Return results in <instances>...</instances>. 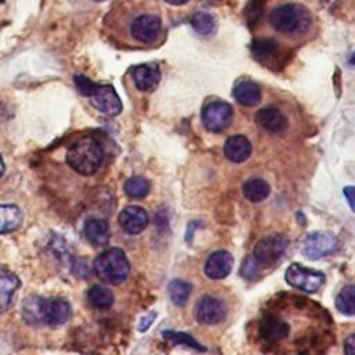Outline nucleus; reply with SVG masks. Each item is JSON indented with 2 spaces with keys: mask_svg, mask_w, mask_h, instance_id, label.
Segmentation results:
<instances>
[{
  "mask_svg": "<svg viewBox=\"0 0 355 355\" xmlns=\"http://www.w3.org/2000/svg\"><path fill=\"white\" fill-rule=\"evenodd\" d=\"M71 313V305L64 298L31 295L22 304V318L29 324L60 326L69 319Z\"/></svg>",
  "mask_w": 355,
  "mask_h": 355,
  "instance_id": "1",
  "label": "nucleus"
},
{
  "mask_svg": "<svg viewBox=\"0 0 355 355\" xmlns=\"http://www.w3.org/2000/svg\"><path fill=\"white\" fill-rule=\"evenodd\" d=\"M270 26L284 35H302L308 31L312 22L309 11L297 3H286L275 7L269 12Z\"/></svg>",
  "mask_w": 355,
  "mask_h": 355,
  "instance_id": "2",
  "label": "nucleus"
},
{
  "mask_svg": "<svg viewBox=\"0 0 355 355\" xmlns=\"http://www.w3.org/2000/svg\"><path fill=\"white\" fill-rule=\"evenodd\" d=\"M103 147L93 137H82L67 151L68 165L78 173L89 176L97 172L103 162Z\"/></svg>",
  "mask_w": 355,
  "mask_h": 355,
  "instance_id": "3",
  "label": "nucleus"
},
{
  "mask_svg": "<svg viewBox=\"0 0 355 355\" xmlns=\"http://www.w3.org/2000/svg\"><path fill=\"white\" fill-rule=\"evenodd\" d=\"M94 272L100 280L110 284H121L130 272L128 257L121 248H108L94 259Z\"/></svg>",
  "mask_w": 355,
  "mask_h": 355,
  "instance_id": "4",
  "label": "nucleus"
},
{
  "mask_svg": "<svg viewBox=\"0 0 355 355\" xmlns=\"http://www.w3.org/2000/svg\"><path fill=\"white\" fill-rule=\"evenodd\" d=\"M126 35L135 43L154 44L162 33V21L153 11H137L126 18Z\"/></svg>",
  "mask_w": 355,
  "mask_h": 355,
  "instance_id": "5",
  "label": "nucleus"
},
{
  "mask_svg": "<svg viewBox=\"0 0 355 355\" xmlns=\"http://www.w3.org/2000/svg\"><path fill=\"white\" fill-rule=\"evenodd\" d=\"M284 279L290 286L301 291L315 293L322 287V284L326 280V276L319 270L305 268L300 263H293L287 268Z\"/></svg>",
  "mask_w": 355,
  "mask_h": 355,
  "instance_id": "6",
  "label": "nucleus"
},
{
  "mask_svg": "<svg viewBox=\"0 0 355 355\" xmlns=\"http://www.w3.org/2000/svg\"><path fill=\"white\" fill-rule=\"evenodd\" d=\"M338 248V239L329 232H312L305 236L301 252L309 259H320Z\"/></svg>",
  "mask_w": 355,
  "mask_h": 355,
  "instance_id": "7",
  "label": "nucleus"
},
{
  "mask_svg": "<svg viewBox=\"0 0 355 355\" xmlns=\"http://www.w3.org/2000/svg\"><path fill=\"white\" fill-rule=\"evenodd\" d=\"M288 247V240L282 234H272L261 239L255 247L252 257L261 266H270L276 263Z\"/></svg>",
  "mask_w": 355,
  "mask_h": 355,
  "instance_id": "8",
  "label": "nucleus"
},
{
  "mask_svg": "<svg viewBox=\"0 0 355 355\" xmlns=\"http://www.w3.org/2000/svg\"><path fill=\"white\" fill-rule=\"evenodd\" d=\"M233 116V110L230 104L225 101H212L208 103L201 114V121L205 129L209 132L218 133L222 132L230 123Z\"/></svg>",
  "mask_w": 355,
  "mask_h": 355,
  "instance_id": "9",
  "label": "nucleus"
},
{
  "mask_svg": "<svg viewBox=\"0 0 355 355\" xmlns=\"http://www.w3.org/2000/svg\"><path fill=\"white\" fill-rule=\"evenodd\" d=\"M194 316L202 324H216L226 318V305L215 295H201L194 306Z\"/></svg>",
  "mask_w": 355,
  "mask_h": 355,
  "instance_id": "10",
  "label": "nucleus"
},
{
  "mask_svg": "<svg viewBox=\"0 0 355 355\" xmlns=\"http://www.w3.org/2000/svg\"><path fill=\"white\" fill-rule=\"evenodd\" d=\"M93 107L105 115H118L122 111V101L115 89L110 85H97L89 96Z\"/></svg>",
  "mask_w": 355,
  "mask_h": 355,
  "instance_id": "11",
  "label": "nucleus"
},
{
  "mask_svg": "<svg viewBox=\"0 0 355 355\" xmlns=\"http://www.w3.org/2000/svg\"><path fill=\"white\" fill-rule=\"evenodd\" d=\"M251 51L255 60L265 64L268 68L276 67L283 60V50L279 43L272 39H258L251 44Z\"/></svg>",
  "mask_w": 355,
  "mask_h": 355,
  "instance_id": "12",
  "label": "nucleus"
},
{
  "mask_svg": "<svg viewBox=\"0 0 355 355\" xmlns=\"http://www.w3.org/2000/svg\"><path fill=\"white\" fill-rule=\"evenodd\" d=\"M118 222L128 234H139L148 225V214L141 207L129 205L121 211Z\"/></svg>",
  "mask_w": 355,
  "mask_h": 355,
  "instance_id": "13",
  "label": "nucleus"
},
{
  "mask_svg": "<svg viewBox=\"0 0 355 355\" xmlns=\"http://www.w3.org/2000/svg\"><path fill=\"white\" fill-rule=\"evenodd\" d=\"M255 122L261 129L273 135L283 133L288 126L286 115L276 107L261 108L255 114Z\"/></svg>",
  "mask_w": 355,
  "mask_h": 355,
  "instance_id": "14",
  "label": "nucleus"
},
{
  "mask_svg": "<svg viewBox=\"0 0 355 355\" xmlns=\"http://www.w3.org/2000/svg\"><path fill=\"white\" fill-rule=\"evenodd\" d=\"M233 268V257L230 252L220 250L215 251L209 255V258L205 262V275L211 279H225Z\"/></svg>",
  "mask_w": 355,
  "mask_h": 355,
  "instance_id": "15",
  "label": "nucleus"
},
{
  "mask_svg": "<svg viewBox=\"0 0 355 355\" xmlns=\"http://www.w3.org/2000/svg\"><path fill=\"white\" fill-rule=\"evenodd\" d=\"M135 86L140 92H153L161 80V71L154 64H141L132 71Z\"/></svg>",
  "mask_w": 355,
  "mask_h": 355,
  "instance_id": "16",
  "label": "nucleus"
},
{
  "mask_svg": "<svg viewBox=\"0 0 355 355\" xmlns=\"http://www.w3.org/2000/svg\"><path fill=\"white\" fill-rule=\"evenodd\" d=\"M290 333V326L283 319L269 315L262 318L259 323V336L268 343H277L286 338Z\"/></svg>",
  "mask_w": 355,
  "mask_h": 355,
  "instance_id": "17",
  "label": "nucleus"
},
{
  "mask_svg": "<svg viewBox=\"0 0 355 355\" xmlns=\"http://www.w3.org/2000/svg\"><path fill=\"white\" fill-rule=\"evenodd\" d=\"M223 153L230 162L241 164L251 155V143L243 135H233L225 141Z\"/></svg>",
  "mask_w": 355,
  "mask_h": 355,
  "instance_id": "18",
  "label": "nucleus"
},
{
  "mask_svg": "<svg viewBox=\"0 0 355 355\" xmlns=\"http://www.w3.org/2000/svg\"><path fill=\"white\" fill-rule=\"evenodd\" d=\"M19 287V279L8 269L0 268V313L6 312L14 298L17 288Z\"/></svg>",
  "mask_w": 355,
  "mask_h": 355,
  "instance_id": "19",
  "label": "nucleus"
},
{
  "mask_svg": "<svg viewBox=\"0 0 355 355\" xmlns=\"http://www.w3.org/2000/svg\"><path fill=\"white\" fill-rule=\"evenodd\" d=\"M233 97L239 104L244 107H252L261 101V89L255 82L244 79L236 83L233 89Z\"/></svg>",
  "mask_w": 355,
  "mask_h": 355,
  "instance_id": "20",
  "label": "nucleus"
},
{
  "mask_svg": "<svg viewBox=\"0 0 355 355\" xmlns=\"http://www.w3.org/2000/svg\"><path fill=\"white\" fill-rule=\"evenodd\" d=\"M110 226L101 218H90L85 223V236L93 245H104L110 240Z\"/></svg>",
  "mask_w": 355,
  "mask_h": 355,
  "instance_id": "21",
  "label": "nucleus"
},
{
  "mask_svg": "<svg viewBox=\"0 0 355 355\" xmlns=\"http://www.w3.org/2000/svg\"><path fill=\"white\" fill-rule=\"evenodd\" d=\"M24 220L22 211L14 204H0V234L17 230Z\"/></svg>",
  "mask_w": 355,
  "mask_h": 355,
  "instance_id": "22",
  "label": "nucleus"
},
{
  "mask_svg": "<svg viewBox=\"0 0 355 355\" xmlns=\"http://www.w3.org/2000/svg\"><path fill=\"white\" fill-rule=\"evenodd\" d=\"M243 196L251 202H261L270 194V186L266 180L259 178H251L243 184Z\"/></svg>",
  "mask_w": 355,
  "mask_h": 355,
  "instance_id": "23",
  "label": "nucleus"
},
{
  "mask_svg": "<svg viewBox=\"0 0 355 355\" xmlns=\"http://www.w3.org/2000/svg\"><path fill=\"white\" fill-rule=\"evenodd\" d=\"M191 28L194 32L200 36H211L216 29V18L207 12V11H198L196 12L190 19Z\"/></svg>",
  "mask_w": 355,
  "mask_h": 355,
  "instance_id": "24",
  "label": "nucleus"
},
{
  "mask_svg": "<svg viewBox=\"0 0 355 355\" xmlns=\"http://www.w3.org/2000/svg\"><path fill=\"white\" fill-rule=\"evenodd\" d=\"M87 301L94 309H107L114 304V294L104 286H93L87 291Z\"/></svg>",
  "mask_w": 355,
  "mask_h": 355,
  "instance_id": "25",
  "label": "nucleus"
},
{
  "mask_svg": "<svg viewBox=\"0 0 355 355\" xmlns=\"http://www.w3.org/2000/svg\"><path fill=\"white\" fill-rule=\"evenodd\" d=\"M191 288H193L191 284L184 280H180V279L172 280L168 284V294L171 301L178 306H183L191 294Z\"/></svg>",
  "mask_w": 355,
  "mask_h": 355,
  "instance_id": "26",
  "label": "nucleus"
},
{
  "mask_svg": "<svg viewBox=\"0 0 355 355\" xmlns=\"http://www.w3.org/2000/svg\"><path fill=\"white\" fill-rule=\"evenodd\" d=\"M336 308L347 316L355 315V286H345L336 297Z\"/></svg>",
  "mask_w": 355,
  "mask_h": 355,
  "instance_id": "27",
  "label": "nucleus"
},
{
  "mask_svg": "<svg viewBox=\"0 0 355 355\" xmlns=\"http://www.w3.org/2000/svg\"><path fill=\"white\" fill-rule=\"evenodd\" d=\"M125 193L132 198H143L150 191V183L143 176H132L125 182Z\"/></svg>",
  "mask_w": 355,
  "mask_h": 355,
  "instance_id": "28",
  "label": "nucleus"
},
{
  "mask_svg": "<svg viewBox=\"0 0 355 355\" xmlns=\"http://www.w3.org/2000/svg\"><path fill=\"white\" fill-rule=\"evenodd\" d=\"M162 336L168 340V341H172L175 344H184L190 348H194L197 351H205V348L202 345H200L191 336L186 334V333H180V331H173V330H165L162 331Z\"/></svg>",
  "mask_w": 355,
  "mask_h": 355,
  "instance_id": "29",
  "label": "nucleus"
},
{
  "mask_svg": "<svg viewBox=\"0 0 355 355\" xmlns=\"http://www.w3.org/2000/svg\"><path fill=\"white\" fill-rule=\"evenodd\" d=\"M241 276L245 277L247 280H255L258 276H259V272H261V265L255 261V258L251 255V257H247L241 265Z\"/></svg>",
  "mask_w": 355,
  "mask_h": 355,
  "instance_id": "30",
  "label": "nucleus"
},
{
  "mask_svg": "<svg viewBox=\"0 0 355 355\" xmlns=\"http://www.w3.org/2000/svg\"><path fill=\"white\" fill-rule=\"evenodd\" d=\"M75 85L78 92L86 97H89L93 89L96 87V83L85 75H75Z\"/></svg>",
  "mask_w": 355,
  "mask_h": 355,
  "instance_id": "31",
  "label": "nucleus"
},
{
  "mask_svg": "<svg viewBox=\"0 0 355 355\" xmlns=\"http://www.w3.org/2000/svg\"><path fill=\"white\" fill-rule=\"evenodd\" d=\"M155 316H157V312H150L148 315H146V316H143L141 319H140V323H139V330L140 331H146L151 324H153V322L155 320Z\"/></svg>",
  "mask_w": 355,
  "mask_h": 355,
  "instance_id": "32",
  "label": "nucleus"
},
{
  "mask_svg": "<svg viewBox=\"0 0 355 355\" xmlns=\"http://www.w3.org/2000/svg\"><path fill=\"white\" fill-rule=\"evenodd\" d=\"M344 196L351 207V209L355 212V186H347L344 187Z\"/></svg>",
  "mask_w": 355,
  "mask_h": 355,
  "instance_id": "33",
  "label": "nucleus"
},
{
  "mask_svg": "<svg viewBox=\"0 0 355 355\" xmlns=\"http://www.w3.org/2000/svg\"><path fill=\"white\" fill-rule=\"evenodd\" d=\"M345 355H355V333L351 334L344 343Z\"/></svg>",
  "mask_w": 355,
  "mask_h": 355,
  "instance_id": "34",
  "label": "nucleus"
},
{
  "mask_svg": "<svg viewBox=\"0 0 355 355\" xmlns=\"http://www.w3.org/2000/svg\"><path fill=\"white\" fill-rule=\"evenodd\" d=\"M165 1L172 6H183V4L189 3V0H165Z\"/></svg>",
  "mask_w": 355,
  "mask_h": 355,
  "instance_id": "35",
  "label": "nucleus"
},
{
  "mask_svg": "<svg viewBox=\"0 0 355 355\" xmlns=\"http://www.w3.org/2000/svg\"><path fill=\"white\" fill-rule=\"evenodd\" d=\"M4 169H6V166H4V162H3V158H1V155H0V178H1V175L4 173Z\"/></svg>",
  "mask_w": 355,
  "mask_h": 355,
  "instance_id": "36",
  "label": "nucleus"
},
{
  "mask_svg": "<svg viewBox=\"0 0 355 355\" xmlns=\"http://www.w3.org/2000/svg\"><path fill=\"white\" fill-rule=\"evenodd\" d=\"M348 61H349V64H352V65H355V53H354V54H352V55H351V57H349V60H348Z\"/></svg>",
  "mask_w": 355,
  "mask_h": 355,
  "instance_id": "37",
  "label": "nucleus"
},
{
  "mask_svg": "<svg viewBox=\"0 0 355 355\" xmlns=\"http://www.w3.org/2000/svg\"><path fill=\"white\" fill-rule=\"evenodd\" d=\"M93 1H97V3H100V1H105V0H93Z\"/></svg>",
  "mask_w": 355,
  "mask_h": 355,
  "instance_id": "38",
  "label": "nucleus"
},
{
  "mask_svg": "<svg viewBox=\"0 0 355 355\" xmlns=\"http://www.w3.org/2000/svg\"><path fill=\"white\" fill-rule=\"evenodd\" d=\"M3 1H4V0H0V3H3Z\"/></svg>",
  "mask_w": 355,
  "mask_h": 355,
  "instance_id": "39",
  "label": "nucleus"
}]
</instances>
